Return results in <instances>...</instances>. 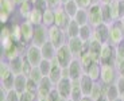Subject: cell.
Wrapping results in <instances>:
<instances>
[{
  "label": "cell",
  "mask_w": 124,
  "mask_h": 101,
  "mask_svg": "<svg viewBox=\"0 0 124 101\" xmlns=\"http://www.w3.org/2000/svg\"><path fill=\"white\" fill-rule=\"evenodd\" d=\"M119 78V73L116 70L115 65H102L101 63V74H100V81L104 85H111V84H116Z\"/></svg>",
  "instance_id": "obj_1"
},
{
  "label": "cell",
  "mask_w": 124,
  "mask_h": 101,
  "mask_svg": "<svg viewBox=\"0 0 124 101\" xmlns=\"http://www.w3.org/2000/svg\"><path fill=\"white\" fill-rule=\"evenodd\" d=\"M49 42H51L57 49L68 43V37H66L65 30L57 27V26H51L49 27Z\"/></svg>",
  "instance_id": "obj_2"
},
{
  "label": "cell",
  "mask_w": 124,
  "mask_h": 101,
  "mask_svg": "<svg viewBox=\"0 0 124 101\" xmlns=\"http://www.w3.org/2000/svg\"><path fill=\"white\" fill-rule=\"evenodd\" d=\"M116 49L111 43H104L100 51V63L102 65H115L116 62Z\"/></svg>",
  "instance_id": "obj_3"
},
{
  "label": "cell",
  "mask_w": 124,
  "mask_h": 101,
  "mask_svg": "<svg viewBox=\"0 0 124 101\" xmlns=\"http://www.w3.org/2000/svg\"><path fill=\"white\" fill-rule=\"evenodd\" d=\"M124 39V31L121 26V20H115L109 24V42L111 45L116 46Z\"/></svg>",
  "instance_id": "obj_4"
},
{
  "label": "cell",
  "mask_w": 124,
  "mask_h": 101,
  "mask_svg": "<svg viewBox=\"0 0 124 101\" xmlns=\"http://www.w3.org/2000/svg\"><path fill=\"white\" fill-rule=\"evenodd\" d=\"M55 58H57V61L59 62V65H61L62 67H68L69 65L71 63V61L74 59V55H73V53L70 51L68 43L63 45V46H61L59 49H57V57Z\"/></svg>",
  "instance_id": "obj_5"
},
{
  "label": "cell",
  "mask_w": 124,
  "mask_h": 101,
  "mask_svg": "<svg viewBox=\"0 0 124 101\" xmlns=\"http://www.w3.org/2000/svg\"><path fill=\"white\" fill-rule=\"evenodd\" d=\"M24 55L27 57V59L30 61V63L32 66H38V65L42 62L43 59V55H42V50L39 46H35V45H28L27 49L24 51Z\"/></svg>",
  "instance_id": "obj_6"
},
{
  "label": "cell",
  "mask_w": 124,
  "mask_h": 101,
  "mask_svg": "<svg viewBox=\"0 0 124 101\" xmlns=\"http://www.w3.org/2000/svg\"><path fill=\"white\" fill-rule=\"evenodd\" d=\"M47 40H49V27H46L45 24H38V26H35L32 45L40 47V46H43Z\"/></svg>",
  "instance_id": "obj_7"
},
{
  "label": "cell",
  "mask_w": 124,
  "mask_h": 101,
  "mask_svg": "<svg viewBox=\"0 0 124 101\" xmlns=\"http://www.w3.org/2000/svg\"><path fill=\"white\" fill-rule=\"evenodd\" d=\"M88 15H89V24L92 27L104 23L102 19V12H101V4H92L88 8Z\"/></svg>",
  "instance_id": "obj_8"
},
{
  "label": "cell",
  "mask_w": 124,
  "mask_h": 101,
  "mask_svg": "<svg viewBox=\"0 0 124 101\" xmlns=\"http://www.w3.org/2000/svg\"><path fill=\"white\" fill-rule=\"evenodd\" d=\"M93 39H96L101 45L109 42V24L101 23V24L93 27Z\"/></svg>",
  "instance_id": "obj_9"
},
{
  "label": "cell",
  "mask_w": 124,
  "mask_h": 101,
  "mask_svg": "<svg viewBox=\"0 0 124 101\" xmlns=\"http://www.w3.org/2000/svg\"><path fill=\"white\" fill-rule=\"evenodd\" d=\"M68 46H69V49H70V51L73 53L74 58H78L82 53L86 51L88 45H86V42H84L80 37H77V38H70V39H68Z\"/></svg>",
  "instance_id": "obj_10"
},
{
  "label": "cell",
  "mask_w": 124,
  "mask_h": 101,
  "mask_svg": "<svg viewBox=\"0 0 124 101\" xmlns=\"http://www.w3.org/2000/svg\"><path fill=\"white\" fill-rule=\"evenodd\" d=\"M22 50L18 46V43H12L7 47H1V59L7 62H11L12 59H15L16 57L22 55Z\"/></svg>",
  "instance_id": "obj_11"
},
{
  "label": "cell",
  "mask_w": 124,
  "mask_h": 101,
  "mask_svg": "<svg viewBox=\"0 0 124 101\" xmlns=\"http://www.w3.org/2000/svg\"><path fill=\"white\" fill-rule=\"evenodd\" d=\"M54 88H55V85L51 82V80H50L49 77H45L43 80L38 84V100H45V98H47L50 92Z\"/></svg>",
  "instance_id": "obj_12"
},
{
  "label": "cell",
  "mask_w": 124,
  "mask_h": 101,
  "mask_svg": "<svg viewBox=\"0 0 124 101\" xmlns=\"http://www.w3.org/2000/svg\"><path fill=\"white\" fill-rule=\"evenodd\" d=\"M20 28H22V40L26 42L27 45H31V43H32V39H34L35 26L32 24L30 20H23L22 23H20Z\"/></svg>",
  "instance_id": "obj_13"
},
{
  "label": "cell",
  "mask_w": 124,
  "mask_h": 101,
  "mask_svg": "<svg viewBox=\"0 0 124 101\" xmlns=\"http://www.w3.org/2000/svg\"><path fill=\"white\" fill-rule=\"evenodd\" d=\"M54 12H55V26L62 30H66L68 24L70 23L71 18L66 14V11L63 9V7H58V8L54 9Z\"/></svg>",
  "instance_id": "obj_14"
},
{
  "label": "cell",
  "mask_w": 124,
  "mask_h": 101,
  "mask_svg": "<svg viewBox=\"0 0 124 101\" xmlns=\"http://www.w3.org/2000/svg\"><path fill=\"white\" fill-rule=\"evenodd\" d=\"M69 69V78L70 80H80V77L84 74V66L81 65L80 59L74 58L71 63L68 66Z\"/></svg>",
  "instance_id": "obj_15"
},
{
  "label": "cell",
  "mask_w": 124,
  "mask_h": 101,
  "mask_svg": "<svg viewBox=\"0 0 124 101\" xmlns=\"http://www.w3.org/2000/svg\"><path fill=\"white\" fill-rule=\"evenodd\" d=\"M71 85H73V81L70 78H62L55 85V88L59 92V94L65 100H68V98H70V94H71Z\"/></svg>",
  "instance_id": "obj_16"
},
{
  "label": "cell",
  "mask_w": 124,
  "mask_h": 101,
  "mask_svg": "<svg viewBox=\"0 0 124 101\" xmlns=\"http://www.w3.org/2000/svg\"><path fill=\"white\" fill-rule=\"evenodd\" d=\"M51 63H53V66H51V71H50V74H49V78L51 80V82H53L54 85H57V84L63 78V76H62L63 67L59 65V62L57 61V58H54L53 61H51Z\"/></svg>",
  "instance_id": "obj_17"
},
{
  "label": "cell",
  "mask_w": 124,
  "mask_h": 101,
  "mask_svg": "<svg viewBox=\"0 0 124 101\" xmlns=\"http://www.w3.org/2000/svg\"><path fill=\"white\" fill-rule=\"evenodd\" d=\"M84 73L88 74L94 82H99L100 74H101V63H100V62H93V63H90L88 67H85Z\"/></svg>",
  "instance_id": "obj_18"
},
{
  "label": "cell",
  "mask_w": 124,
  "mask_h": 101,
  "mask_svg": "<svg viewBox=\"0 0 124 101\" xmlns=\"http://www.w3.org/2000/svg\"><path fill=\"white\" fill-rule=\"evenodd\" d=\"M32 8H34V6H32V3L28 0V1H23V3H20L19 6H16L15 12L18 14L19 18L22 19V20H27L30 14H31V11H32Z\"/></svg>",
  "instance_id": "obj_19"
},
{
  "label": "cell",
  "mask_w": 124,
  "mask_h": 101,
  "mask_svg": "<svg viewBox=\"0 0 124 101\" xmlns=\"http://www.w3.org/2000/svg\"><path fill=\"white\" fill-rule=\"evenodd\" d=\"M94 81L90 78L88 74H82V76L80 77V85H81V89H82V93H84V96H90V93H92L93 90V86H94Z\"/></svg>",
  "instance_id": "obj_20"
},
{
  "label": "cell",
  "mask_w": 124,
  "mask_h": 101,
  "mask_svg": "<svg viewBox=\"0 0 124 101\" xmlns=\"http://www.w3.org/2000/svg\"><path fill=\"white\" fill-rule=\"evenodd\" d=\"M40 50H42V55H43L45 59H49V61H53L57 57V47L54 46L51 42L47 40L43 46H40Z\"/></svg>",
  "instance_id": "obj_21"
},
{
  "label": "cell",
  "mask_w": 124,
  "mask_h": 101,
  "mask_svg": "<svg viewBox=\"0 0 124 101\" xmlns=\"http://www.w3.org/2000/svg\"><path fill=\"white\" fill-rule=\"evenodd\" d=\"M28 82V77L26 74H18L15 76V84H14V89L18 90L19 93H23L26 90V86Z\"/></svg>",
  "instance_id": "obj_22"
},
{
  "label": "cell",
  "mask_w": 124,
  "mask_h": 101,
  "mask_svg": "<svg viewBox=\"0 0 124 101\" xmlns=\"http://www.w3.org/2000/svg\"><path fill=\"white\" fill-rule=\"evenodd\" d=\"M65 32H66L68 39H70V38H77L78 35H80V24H78L74 19H71L70 23H69L68 27H66Z\"/></svg>",
  "instance_id": "obj_23"
},
{
  "label": "cell",
  "mask_w": 124,
  "mask_h": 101,
  "mask_svg": "<svg viewBox=\"0 0 124 101\" xmlns=\"http://www.w3.org/2000/svg\"><path fill=\"white\" fill-rule=\"evenodd\" d=\"M0 11L12 16L16 11V4L14 0H0Z\"/></svg>",
  "instance_id": "obj_24"
},
{
  "label": "cell",
  "mask_w": 124,
  "mask_h": 101,
  "mask_svg": "<svg viewBox=\"0 0 124 101\" xmlns=\"http://www.w3.org/2000/svg\"><path fill=\"white\" fill-rule=\"evenodd\" d=\"M71 81H73V85H71L70 98L73 101H80L84 97V93H82V89H81V85H80V80H71Z\"/></svg>",
  "instance_id": "obj_25"
},
{
  "label": "cell",
  "mask_w": 124,
  "mask_h": 101,
  "mask_svg": "<svg viewBox=\"0 0 124 101\" xmlns=\"http://www.w3.org/2000/svg\"><path fill=\"white\" fill-rule=\"evenodd\" d=\"M9 67H11V70L15 76L18 74H23V54L16 57L15 59L9 62Z\"/></svg>",
  "instance_id": "obj_26"
},
{
  "label": "cell",
  "mask_w": 124,
  "mask_h": 101,
  "mask_svg": "<svg viewBox=\"0 0 124 101\" xmlns=\"http://www.w3.org/2000/svg\"><path fill=\"white\" fill-rule=\"evenodd\" d=\"M42 24H45L46 27H51V26H55V12H54L53 8H47L46 11H43V22Z\"/></svg>",
  "instance_id": "obj_27"
},
{
  "label": "cell",
  "mask_w": 124,
  "mask_h": 101,
  "mask_svg": "<svg viewBox=\"0 0 124 101\" xmlns=\"http://www.w3.org/2000/svg\"><path fill=\"white\" fill-rule=\"evenodd\" d=\"M62 7H63V9L66 11V14H68L71 19H74L76 14H77L78 9H80V7L77 6V3H76V0H68L66 3L62 4Z\"/></svg>",
  "instance_id": "obj_28"
},
{
  "label": "cell",
  "mask_w": 124,
  "mask_h": 101,
  "mask_svg": "<svg viewBox=\"0 0 124 101\" xmlns=\"http://www.w3.org/2000/svg\"><path fill=\"white\" fill-rule=\"evenodd\" d=\"M78 37L84 40V42H89L93 38V27L89 23L84 24V26H80V35Z\"/></svg>",
  "instance_id": "obj_29"
},
{
  "label": "cell",
  "mask_w": 124,
  "mask_h": 101,
  "mask_svg": "<svg viewBox=\"0 0 124 101\" xmlns=\"http://www.w3.org/2000/svg\"><path fill=\"white\" fill-rule=\"evenodd\" d=\"M104 96H105L109 101H115L116 98L120 97V94H119V89H117V86H116V84L105 85V93H104Z\"/></svg>",
  "instance_id": "obj_30"
},
{
  "label": "cell",
  "mask_w": 124,
  "mask_h": 101,
  "mask_svg": "<svg viewBox=\"0 0 124 101\" xmlns=\"http://www.w3.org/2000/svg\"><path fill=\"white\" fill-rule=\"evenodd\" d=\"M27 20H30L34 26L42 24V22H43V12L39 11V9H37V8H32V11H31Z\"/></svg>",
  "instance_id": "obj_31"
},
{
  "label": "cell",
  "mask_w": 124,
  "mask_h": 101,
  "mask_svg": "<svg viewBox=\"0 0 124 101\" xmlns=\"http://www.w3.org/2000/svg\"><path fill=\"white\" fill-rule=\"evenodd\" d=\"M74 20L77 22L80 26L88 24V23H89V15H88V9L80 8V9H78V12L76 14V16H74Z\"/></svg>",
  "instance_id": "obj_32"
},
{
  "label": "cell",
  "mask_w": 124,
  "mask_h": 101,
  "mask_svg": "<svg viewBox=\"0 0 124 101\" xmlns=\"http://www.w3.org/2000/svg\"><path fill=\"white\" fill-rule=\"evenodd\" d=\"M104 93H105V85H104L101 81H99V82H96L94 86H93V90H92V93H90V97H92L93 100H97L99 97L104 96Z\"/></svg>",
  "instance_id": "obj_33"
},
{
  "label": "cell",
  "mask_w": 124,
  "mask_h": 101,
  "mask_svg": "<svg viewBox=\"0 0 124 101\" xmlns=\"http://www.w3.org/2000/svg\"><path fill=\"white\" fill-rule=\"evenodd\" d=\"M108 6H109V12H111L112 22L120 20V12H119V0H112Z\"/></svg>",
  "instance_id": "obj_34"
},
{
  "label": "cell",
  "mask_w": 124,
  "mask_h": 101,
  "mask_svg": "<svg viewBox=\"0 0 124 101\" xmlns=\"http://www.w3.org/2000/svg\"><path fill=\"white\" fill-rule=\"evenodd\" d=\"M28 78H30L31 81H34V82L39 84L40 81L45 78V76L42 74V71H40L39 66H34V67H32V70H31V73L28 74Z\"/></svg>",
  "instance_id": "obj_35"
},
{
  "label": "cell",
  "mask_w": 124,
  "mask_h": 101,
  "mask_svg": "<svg viewBox=\"0 0 124 101\" xmlns=\"http://www.w3.org/2000/svg\"><path fill=\"white\" fill-rule=\"evenodd\" d=\"M38 66H39L40 71H42V74H43L45 77H49L50 71H51V66H53V63H51V61L43 58V59H42V62H40Z\"/></svg>",
  "instance_id": "obj_36"
},
{
  "label": "cell",
  "mask_w": 124,
  "mask_h": 101,
  "mask_svg": "<svg viewBox=\"0 0 124 101\" xmlns=\"http://www.w3.org/2000/svg\"><path fill=\"white\" fill-rule=\"evenodd\" d=\"M101 12H102L104 23L111 24V23H112V18H111V12H109V6H108V4H101Z\"/></svg>",
  "instance_id": "obj_37"
},
{
  "label": "cell",
  "mask_w": 124,
  "mask_h": 101,
  "mask_svg": "<svg viewBox=\"0 0 124 101\" xmlns=\"http://www.w3.org/2000/svg\"><path fill=\"white\" fill-rule=\"evenodd\" d=\"M31 3H32V6H34V8L39 9V11H46L47 8H49V4H47L46 0H30Z\"/></svg>",
  "instance_id": "obj_38"
},
{
  "label": "cell",
  "mask_w": 124,
  "mask_h": 101,
  "mask_svg": "<svg viewBox=\"0 0 124 101\" xmlns=\"http://www.w3.org/2000/svg\"><path fill=\"white\" fill-rule=\"evenodd\" d=\"M46 100H47V101H66L65 98H63L61 94H59V92L57 90V88H54L53 90L50 92L49 97H47Z\"/></svg>",
  "instance_id": "obj_39"
},
{
  "label": "cell",
  "mask_w": 124,
  "mask_h": 101,
  "mask_svg": "<svg viewBox=\"0 0 124 101\" xmlns=\"http://www.w3.org/2000/svg\"><path fill=\"white\" fill-rule=\"evenodd\" d=\"M37 100H38V94L23 92V93H20V100L19 101H37Z\"/></svg>",
  "instance_id": "obj_40"
},
{
  "label": "cell",
  "mask_w": 124,
  "mask_h": 101,
  "mask_svg": "<svg viewBox=\"0 0 124 101\" xmlns=\"http://www.w3.org/2000/svg\"><path fill=\"white\" fill-rule=\"evenodd\" d=\"M32 67L34 66L30 63V61L27 59V57L23 54V74H26V76L28 77V74H30L31 70H32Z\"/></svg>",
  "instance_id": "obj_41"
},
{
  "label": "cell",
  "mask_w": 124,
  "mask_h": 101,
  "mask_svg": "<svg viewBox=\"0 0 124 101\" xmlns=\"http://www.w3.org/2000/svg\"><path fill=\"white\" fill-rule=\"evenodd\" d=\"M20 100V93L15 89H11L7 92V101H19Z\"/></svg>",
  "instance_id": "obj_42"
},
{
  "label": "cell",
  "mask_w": 124,
  "mask_h": 101,
  "mask_svg": "<svg viewBox=\"0 0 124 101\" xmlns=\"http://www.w3.org/2000/svg\"><path fill=\"white\" fill-rule=\"evenodd\" d=\"M24 92H28V93H35L38 94V84L34 82V81H31L28 78V82H27V86H26V90Z\"/></svg>",
  "instance_id": "obj_43"
},
{
  "label": "cell",
  "mask_w": 124,
  "mask_h": 101,
  "mask_svg": "<svg viewBox=\"0 0 124 101\" xmlns=\"http://www.w3.org/2000/svg\"><path fill=\"white\" fill-rule=\"evenodd\" d=\"M115 66H116L119 76H124V58H116Z\"/></svg>",
  "instance_id": "obj_44"
},
{
  "label": "cell",
  "mask_w": 124,
  "mask_h": 101,
  "mask_svg": "<svg viewBox=\"0 0 124 101\" xmlns=\"http://www.w3.org/2000/svg\"><path fill=\"white\" fill-rule=\"evenodd\" d=\"M115 49H116V57L117 58H124V39L116 45Z\"/></svg>",
  "instance_id": "obj_45"
},
{
  "label": "cell",
  "mask_w": 124,
  "mask_h": 101,
  "mask_svg": "<svg viewBox=\"0 0 124 101\" xmlns=\"http://www.w3.org/2000/svg\"><path fill=\"white\" fill-rule=\"evenodd\" d=\"M76 3L80 8H84V9H88L90 6H92V1L90 0H76Z\"/></svg>",
  "instance_id": "obj_46"
},
{
  "label": "cell",
  "mask_w": 124,
  "mask_h": 101,
  "mask_svg": "<svg viewBox=\"0 0 124 101\" xmlns=\"http://www.w3.org/2000/svg\"><path fill=\"white\" fill-rule=\"evenodd\" d=\"M47 4H49L50 8L55 9V8L62 6V0H47Z\"/></svg>",
  "instance_id": "obj_47"
},
{
  "label": "cell",
  "mask_w": 124,
  "mask_h": 101,
  "mask_svg": "<svg viewBox=\"0 0 124 101\" xmlns=\"http://www.w3.org/2000/svg\"><path fill=\"white\" fill-rule=\"evenodd\" d=\"M119 12H120V20L124 18V0H119Z\"/></svg>",
  "instance_id": "obj_48"
},
{
  "label": "cell",
  "mask_w": 124,
  "mask_h": 101,
  "mask_svg": "<svg viewBox=\"0 0 124 101\" xmlns=\"http://www.w3.org/2000/svg\"><path fill=\"white\" fill-rule=\"evenodd\" d=\"M80 101H94V100H93V98L90 97V96H84V97L81 98Z\"/></svg>",
  "instance_id": "obj_49"
},
{
  "label": "cell",
  "mask_w": 124,
  "mask_h": 101,
  "mask_svg": "<svg viewBox=\"0 0 124 101\" xmlns=\"http://www.w3.org/2000/svg\"><path fill=\"white\" fill-rule=\"evenodd\" d=\"M94 101H109V100L105 97V96H101V97H99L97 100H94Z\"/></svg>",
  "instance_id": "obj_50"
},
{
  "label": "cell",
  "mask_w": 124,
  "mask_h": 101,
  "mask_svg": "<svg viewBox=\"0 0 124 101\" xmlns=\"http://www.w3.org/2000/svg\"><path fill=\"white\" fill-rule=\"evenodd\" d=\"M14 1H15L16 6H19L20 3H23V1H28V0H14Z\"/></svg>",
  "instance_id": "obj_51"
},
{
  "label": "cell",
  "mask_w": 124,
  "mask_h": 101,
  "mask_svg": "<svg viewBox=\"0 0 124 101\" xmlns=\"http://www.w3.org/2000/svg\"><path fill=\"white\" fill-rule=\"evenodd\" d=\"M92 4H101V0H90Z\"/></svg>",
  "instance_id": "obj_52"
},
{
  "label": "cell",
  "mask_w": 124,
  "mask_h": 101,
  "mask_svg": "<svg viewBox=\"0 0 124 101\" xmlns=\"http://www.w3.org/2000/svg\"><path fill=\"white\" fill-rule=\"evenodd\" d=\"M112 0H101V4H109Z\"/></svg>",
  "instance_id": "obj_53"
},
{
  "label": "cell",
  "mask_w": 124,
  "mask_h": 101,
  "mask_svg": "<svg viewBox=\"0 0 124 101\" xmlns=\"http://www.w3.org/2000/svg\"><path fill=\"white\" fill-rule=\"evenodd\" d=\"M121 26H123V31H124V18L121 19Z\"/></svg>",
  "instance_id": "obj_54"
},
{
  "label": "cell",
  "mask_w": 124,
  "mask_h": 101,
  "mask_svg": "<svg viewBox=\"0 0 124 101\" xmlns=\"http://www.w3.org/2000/svg\"><path fill=\"white\" fill-rule=\"evenodd\" d=\"M115 101H123V100H121V98H120V97H119V98H116V100H115Z\"/></svg>",
  "instance_id": "obj_55"
},
{
  "label": "cell",
  "mask_w": 124,
  "mask_h": 101,
  "mask_svg": "<svg viewBox=\"0 0 124 101\" xmlns=\"http://www.w3.org/2000/svg\"><path fill=\"white\" fill-rule=\"evenodd\" d=\"M66 1H68V0H62V4H63V3H66Z\"/></svg>",
  "instance_id": "obj_56"
},
{
  "label": "cell",
  "mask_w": 124,
  "mask_h": 101,
  "mask_svg": "<svg viewBox=\"0 0 124 101\" xmlns=\"http://www.w3.org/2000/svg\"><path fill=\"white\" fill-rule=\"evenodd\" d=\"M37 101H47V100H46V98H45V100H37Z\"/></svg>",
  "instance_id": "obj_57"
},
{
  "label": "cell",
  "mask_w": 124,
  "mask_h": 101,
  "mask_svg": "<svg viewBox=\"0 0 124 101\" xmlns=\"http://www.w3.org/2000/svg\"><path fill=\"white\" fill-rule=\"evenodd\" d=\"M66 101H73V100H71V98H68V100H66Z\"/></svg>",
  "instance_id": "obj_58"
},
{
  "label": "cell",
  "mask_w": 124,
  "mask_h": 101,
  "mask_svg": "<svg viewBox=\"0 0 124 101\" xmlns=\"http://www.w3.org/2000/svg\"><path fill=\"white\" fill-rule=\"evenodd\" d=\"M46 1H47V0H46Z\"/></svg>",
  "instance_id": "obj_59"
}]
</instances>
